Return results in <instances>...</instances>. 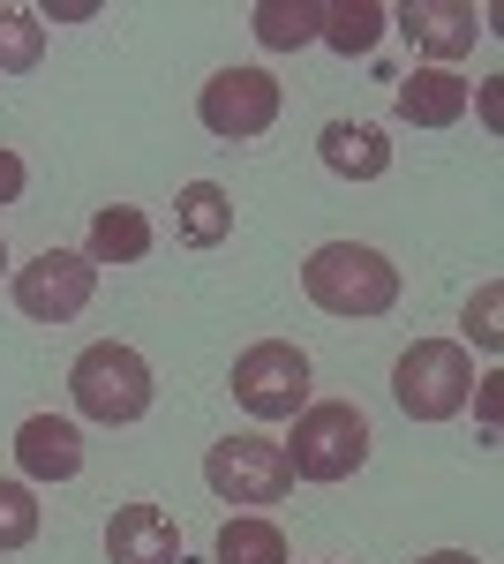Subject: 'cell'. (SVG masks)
<instances>
[{
  "label": "cell",
  "mask_w": 504,
  "mask_h": 564,
  "mask_svg": "<svg viewBox=\"0 0 504 564\" xmlns=\"http://www.w3.org/2000/svg\"><path fill=\"white\" fill-rule=\"evenodd\" d=\"M301 286H309V302L324 316H384L399 302V263L362 249V241H324L301 263Z\"/></svg>",
  "instance_id": "obj_1"
},
{
  "label": "cell",
  "mask_w": 504,
  "mask_h": 564,
  "mask_svg": "<svg viewBox=\"0 0 504 564\" xmlns=\"http://www.w3.org/2000/svg\"><path fill=\"white\" fill-rule=\"evenodd\" d=\"M68 391H76V414L90 422H106V430H121V422H143L151 414V361L121 339H98V347L76 354V369H68Z\"/></svg>",
  "instance_id": "obj_2"
},
{
  "label": "cell",
  "mask_w": 504,
  "mask_h": 564,
  "mask_svg": "<svg viewBox=\"0 0 504 564\" xmlns=\"http://www.w3.org/2000/svg\"><path fill=\"white\" fill-rule=\"evenodd\" d=\"M301 481H346L369 459V422L354 399H317L294 414V444H279Z\"/></svg>",
  "instance_id": "obj_3"
},
{
  "label": "cell",
  "mask_w": 504,
  "mask_h": 564,
  "mask_svg": "<svg viewBox=\"0 0 504 564\" xmlns=\"http://www.w3.org/2000/svg\"><path fill=\"white\" fill-rule=\"evenodd\" d=\"M474 391V361L452 339H415L392 369V399L407 406V422H452Z\"/></svg>",
  "instance_id": "obj_4"
},
{
  "label": "cell",
  "mask_w": 504,
  "mask_h": 564,
  "mask_svg": "<svg viewBox=\"0 0 504 564\" xmlns=\"http://www.w3.org/2000/svg\"><path fill=\"white\" fill-rule=\"evenodd\" d=\"M234 399L256 422H294L301 406H309V354L287 347V339H256L234 361Z\"/></svg>",
  "instance_id": "obj_5"
},
{
  "label": "cell",
  "mask_w": 504,
  "mask_h": 564,
  "mask_svg": "<svg viewBox=\"0 0 504 564\" xmlns=\"http://www.w3.org/2000/svg\"><path fill=\"white\" fill-rule=\"evenodd\" d=\"M204 481L218 505H279L294 489V467L271 436H218L204 459Z\"/></svg>",
  "instance_id": "obj_6"
},
{
  "label": "cell",
  "mask_w": 504,
  "mask_h": 564,
  "mask_svg": "<svg viewBox=\"0 0 504 564\" xmlns=\"http://www.w3.org/2000/svg\"><path fill=\"white\" fill-rule=\"evenodd\" d=\"M196 121L211 135H226V143H249L279 121V84L264 76V68H218L196 98Z\"/></svg>",
  "instance_id": "obj_7"
},
{
  "label": "cell",
  "mask_w": 504,
  "mask_h": 564,
  "mask_svg": "<svg viewBox=\"0 0 504 564\" xmlns=\"http://www.w3.org/2000/svg\"><path fill=\"white\" fill-rule=\"evenodd\" d=\"M90 286H98V263L84 249H45L15 271V308L39 324H68V316H84Z\"/></svg>",
  "instance_id": "obj_8"
},
{
  "label": "cell",
  "mask_w": 504,
  "mask_h": 564,
  "mask_svg": "<svg viewBox=\"0 0 504 564\" xmlns=\"http://www.w3.org/2000/svg\"><path fill=\"white\" fill-rule=\"evenodd\" d=\"M392 23H399V31H407L421 53H437V61H460V53H474V39L490 31V23L474 15V0H407Z\"/></svg>",
  "instance_id": "obj_9"
},
{
  "label": "cell",
  "mask_w": 504,
  "mask_h": 564,
  "mask_svg": "<svg viewBox=\"0 0 504 564\" xmlns=\"http://www.w3.org/2000/svg\"><path fill=\"white\" fill-rule=\"evenodd\" d=\"M106 557L114 564H181V527L159 505H121L106 527Z\"/></svg>",
  "instance_id": "obj_10"
},
{
  "label": "cell",
  "mask_w": 504,
  "mask_h": 564,
  "mask_svg": "<svg viewBox=\"0 0 504 564\" xmlns=\"http://www.w3.org/2000/svg\"><path fill=\"white\" fill-rule=\"evenodd\" d=\"M15 459H23L31 481H68V475H84V436H76L68 414H31L15 430Z\"/></svg>",
  "instance_id": "obj_11"
},
{
  "label": "cell",
  "mask_w": 504,
  "mask_h": 564,
  "mask_svg": "<svg viewBox=\"0 0 504 564\" xmlns=\"http://www.w3.org/2000/svg\"><path fill=\"white\" fill-rule=\"evenodd\" d=\"M317 151L339 181H384V166H392V143H384L377 121H324Z\"/></svg>",
  "instance_id": "obj_12"
},
{
  "label": "cell",
  "mask_w": 504,
  "mask_h": 564,
  "mask_svg": "<svg viewBox=\"0 0 504 564\" xmlns=\"http://www.w3.org/2000/svg\"><path fill=\"white\" fill-rule=\"evenodd\" d=\"M460 113H467V84L452 68H415L399 84V121H415V129H452Z\"/></svg>",
  "instance_id": "obj_13"
},
{
  "label": "cell",
  "mask_w": 504,
  "mask_h": 564,
  "mask_svg": "<svg viewBox=\"0 0 504 564\" xmlns=\"http://www.w3.org/2000/svg\"><path fill=\"white\" fill-rule=\"evenodd\" d=\"M173 226H181V241L218 249V241L234 234V196H226L218 181H189V188L173 196Z\"/></svg>",
  "instance_id": "obj_14"
},
{
  "label": "cell",
  "mask_w": 504,
  "mask_h": 564,
  "mask_svg": "<svg viewBox=\"0 0 504 564\" xmlns=\"http://www.w3.org/2000/svg\"><path fill=\"white\" fill-rule=\"evenodd\" d=\"M90 263H143L151 257V218L136 212V204H106V212L90 218Z\"/></svg>",
  "instance_id": "obj_15"
},
{
  "label": "cell",
  "mask_w": 504,
  "mask_h": 564,
  "mask_svg": "<svg viewBox=\"0 0 504 564\" xmlns=\"http://www.w3.org/2000/svg\"><path fill=\"white\" fill-rule=\"evenodd\" d=\"M249 31L271 53H294V45H317V31H324V0H264L249 15Z\"/></svg>",
  "instance_id": "obj_16"
},
{
  "label": "cell",
  "mask_w": 504,
  "mask_h": 564,
  "mask_svg": "<svg viewBox=\"0 0 504 564\" xmlns=\"http://www.w3.org/2000/svg\"><path fill=\"white\" fill-rule=\"evenodd\" d=\"M384 23H392V8H377V0H332L317 39L332 45V53H346V61H354V53H377Z\"/></svg>",
  "instance_id": "obj_17"
},
{
  "label": "cell",
  "mask_w": 504,
  "mask_h": 564,
  "mask_svg": "<svg viewBox=\"0 0 504 564\" xmlns=\"http://www.w3.org/2000/svg\"><path fill=\"white\" fill-rule=\"evenodd\" d=\"M218 564H287V534L271 520H226L218 527Z\"/></svg>",
  "instance_id": "obj_18"
},
{
  "label": "cell",
  "mask_w": 504,
  "mask_h": 564,
  "mask_svg": "<svg viewBox=\"0 0 504 564\" xmlns=\"http://www.w3.org/2000/svg\"><path fill=\"white\" fill-rule=\"evenodd\" d=\"M39 53H45V23L31 8H0V68L23 76V68H39Z\"/></svg>",
  "instance_id": "obj_19"
},
{
  "label": "cell",
  "mask_w": 504,
  "mask_h": 564,
  "mask_svg": "<svg viewBox=\"0 0 504 564\" xmlns=\"http://www.w3.org/2000/svg\"><path fill=\"white\" fill-rule=\"evenodd\" d=\"M39 534V497L23 481H0V550H23Z\"/></svg>",
  "instance_id": "obj_20"
},
{
  "label": "cell",
  "mask_w": 504,
  "mask_h": 564,
  "mask_svg": "<svg viewBox=\"0 0 504 564\" xmlns=\"http://www.w3.org/2000/svg\"><path fill=\"white\" fill-rule=\"evenodd\" d=\"M497 286H482V294H474V308H467V332H474V347H497L504 332H497Z\"/></svg>",
  "instance_id": "obj_21"
},
{
  "label": "cell",
  "mask_w": 504,
  "mask_h": 564,
  "mask_svg": "<svg viewBox=\"0 0 504 564\" xmlns=\"http://www.w3.org/2000/svg\"><path fill=\"white\" fill-rule=\"evenodd\" d=\"M23 181H31V166L0 143V204H23Z\"/></svg>",
  "instance_id": "obj_22"
},
{
  "label": "cell",
  "mask_w": 504,
  "mask_h": 564,
  "mask_svg": "<svg viewBox=\"0 0 504 564\" xmlns=\"http://www.w3.org/2000/svg\"><path fill=\"white\" fill-rule=\"evenodd\" d=\"M415 564H474L467 550H437V557H415Z\"/></svg>",
  "instance_id": "obj_23"
},
{
  "label": "cell",
  "mask_w": 504,
  "mask_h": 564,
  "mask_svg": "<svg viewBox=\"0 0 504 564\" xmlns=\"http://www.w3.org/2000/svg\"><path fill=\"white\" fill-rule=\"evenodd\" d=\"M0 271H8V249H0Z\"/></svg>",
  "instance_id": "obj_24"
}]
</instances>
